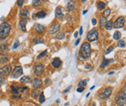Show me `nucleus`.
<instances>
[{
    "instance_id": "f257e3e1",
    "label": "nucleus",
    "mask_w": 126,
    "mask_h": 106,
    "mask_svg": "<svg viewBox=\"0 0 126 106\" xmlns=\"http://www.w3.org/2000/svg\"><path fill=\"white\" fill-rule=\"evenodd\" d=\"M90 53H91V46H90V44L89 43H84L80 48V57H82L85 60L86 58L90 56Z\"/></svg>"
},
{
    "instance_id": "f03ea898",
    "label": "nucleus",
    "mask_w": 126,
    "mask_h": 106,
    "mask_svg": "<svg viewBox=\"0 0 126 106\" xmlns=\"http://www.w3.org/2000/svg\"><path fill=\"white\" fill-rule=\"evenodd\" d=\"M10 26L8 23L4 22L0 25V39H5L9 36L10 32Z\"/></svg>"
},
{
    "instance_id": "7ed1b4c3",
    "label": "nucleus",
    "mask_w": 126,
    "mask_h": 106,
    "mask_svg": "<svg viewBox=\"0 0 126 106\" xmlns=\"http://www.w3.org/2000/svg\"><path fill=\"white\" fill-rule=\"evenodd\" d=\"M27 89V87H15V86H11L12 94L14 98H20L21 94Z\"/></svg>"
},
{
    "instance_id": "20e7f679",
    "label": "nucleus",
    "mask_w": 126,
    "mask_h": 106,
    "mask_svg": "<svg viewBox=\"0 0 126 106\" xmlns=\"http://www.w3.org/2000/svg\"><path fill=\"white\" fill-rule=\"evenodd\" d=\"M86 38H87V40L89 41H90V42H93V41L97 40V39H98V33H97V31L95 29L91 30L88 33Z\"/></svg>"
},
{
    "instance_id": "39448f33",
    "label": "nucleus",
    "mask_w": 126,
    "mask_h": 106,
    "mask_svg": "<svg viewBox=\"0 0 126 106\" xmlns=\"http://www.w3.org/2000/svg\"><path fill=\"white\" fill-rule=\"evenodd\" d=\"M12 71V68L10 65H6L0 68V77H6L8 76Z\"/></svg>"
},
{
    "instance_id": "423d86ee",
    "label": "nucleus",
    "mask_w": 126,
    "mask_h": 106,
    "mask_svg": "<svg viewBox=\"0 0 126 106\" xmlns=\"http://www.w3.org/2000/svg\"><path fill=\"white\" fill-rule=\"evenodd\" d=\"M45 71V67L42 64H38L36 65L34 68V73L36 74L37 77L41 76L43 74H44Z\"/></svg>"
},
{
    "instance_id": "0eeeda50",
    "label": "nucleus",
    "mask_w": 126,
    "mask_h": 106,
    "mask_svg": "<svg viewBox=\"0 0 126 106\" xmlns=\"http://www.w3.org/2000/svg\"><path fill=\"white\" fill-rule=\"evenodd\" d=\"M125 21V16H120V17H118V18L116 19V21L113 24V26L115 27V28H117V29L121 28V27L124 26Z\"/></svg>"
},
{
    "instance_id": "6e6552de",
    "label": "nucleus",
    "mask_w": 126,
    "mask_h": 106,
    "mask_svg": "<svg viewBox=\"0 0 126 106\" xmlns=\"http://www.w3.org/2000/svg\"><path fill=\"white\" fill-rule=\"evenodd\" d=\"M112 93V88H106L104 92H102L101 94H100V98L102 99H106V98H108L111 96Z\"/></svg>"
},
{
    "instance_id": "1a4fd4ad",
    "label": "nucleus",
    "mask_w": 126,
    "mask_h": 106,
    "mask_svg": "<svg viewBox=\"0 0 126 106\" xmlns=\"http://www.w3.org/2000/svg\"><path fill=\"white\" fill-rule=\"evenodd\" d=\"M125 101H126V93H125V88H124L123 94L119 97V98L117 99V104L118 106H124L125 105Z\"/></svg>"
},
{
    "instance_id": "9d476101",
    "label": "nucleus",
    "mask_w": 126,
    "mask_h": 106,
    "mask_svg": "<svg viewBox=\"0 0 126 106\" xmlns=\"http://www.w3.org/2000/svg\"><path fill=\"white\" fill-rule=\"evenodd\" d=\"M23 68H21L20 66L19 67H16L14 68L13 71V78H18L19 77H20L23 74Z\"/></svg>"
},
{
    "instance_id": "9b49d317",
    "label": "nucleus",
    "mask_w": 126,
    "mask_h": 106,
    "mask_svg": "<svg viewBox=\"0 0 126 106\" xmlns=\"http://www.w3.org/2000/svg\"><path fill=\"white\" fill-rule=\"evenodd\" d=\"M59 29H60V25L59 24H58V23H56V24H54L50 27L49 33L51 35L55 34L58 32V31H59Z\"/></svg>"
},
{
    "instance_id": "f8f14e48",
    "label": "nucleus",
    "mask_w": 126,
    "mask_h": 106,
    "mask_svg": "<svg viewBox=\"0 0 126 106\" xmlns=\"http://www.w3.org/2000/svg\"><path fill=\"white\" fill-rule=\"evenodd\" d=\"M31 84H32L33 88H34L35 89H37L42 85V81L41 80L38 79V78H34V79L31 81Z\"/></svg>"
},
{
    "instance_id": "ddd939ff",
    "label": "nucleus",
    "mask_w": 126,
    "mask_h": 106,
    "mask_svg": "<svg viewBox=\"0 0 126 106\" xmlns=\"http://www.w3.org/2000/svg\"><path fill=\"white\" fill-rule=\"evenodd\" d=\"M34 29L35 30L36 32H37L39 33H41L45 30V26L41 25V24H39V23H35L34 26Z\"/></svg>"
},
{
    "instance_id": "4468645a",
    "label": "nucleus",
    "mask_w": 126,
    "mask_h": 106,
    "mask_svg": "<svg viewBox=\"0 0 126 106\" xmlns=\"http://www.w3.org/2000/svg\"><path fill=\"white\" fill-rule=\"evenodd\" d=\"M55 17L57 18V19H58V20H62L63 17H64V15H63L62 12V8L60 6L57 7L55 9Z\"/></svg>"
},
{
    "instance_id": "2eb2a0df",
    "label": "nucleus",
    "mask_w": 126,
    "mask_h": 106,
    "mask_svg": "<svg viewBox=\"0 0 126 106\" xmlns=\"http://www.w3.org/2000/svg\"><path fill=\"white\" fill-rule=\"evenodd\" d=\"M52 66L54 67V68H59V67L62 65V61L60 60V58L55 57V58H54V60L52 61Z\"/></svg>"
},
{
    "instance_id": "dca6fc26",
    "label": "nucleus",
    "mask_w": 126,
    "mask_h": 106,
    "mask_svg": "<svg viewBox=\"0 0 126 106\" xmlns=\"http://www.w3.org/2000/svg\"><path fill=\"white\" fill-rule=\"evenodd\" d=\"M75 6H76V3H75V2L72 1V0H70L66 6V9L68 11H72L74 9Z\"/></svg>"
},
{
    "instance_id": "f3484780",
    "label": "nucleus",
    "mask_w": 126,
    "mask_h": 106,
    "mask_svg": "<svg viewBox=\"0 0 126 106\" xmlns=\"http://www.w3.org/2000/svg\"><path fill=\"white\" fill-rule=\"evenodd\" d=\"M9 61V56L5 53H0V64H4Z\"/></svg>"
},
{
    "instance_id": "a211bd4d",
    "label": "nucleus",
    "mask_w": 126,
    "mask_h": 106,
    "mask_svg": "<svg viewBox=\"0 0 126 106\" xmlns=\"http://www.w3.org/2000/svg\"><path fill=\"white\" fill-rule=\"evenodd\" d=\"M0 51L2 52L3 53L9 51V46H8V45L6 44H2L0 45Z\"/></svg>"
},
{
    "instance_id": "6ab92c4d",
    "label": "nucleus",
    "mask_w": 126,
    "mask_h": 106,
    "mask_svg": "<svg viewBox=\"0 0 126 106\" xmlns=\"http://www.w3.org/2000/svg\"><path fill=\"white\" fill-rule=\"evenodd\" d=\"M29 15V11L26 9H23L20 11V16L22 18H28Z\"/></svg>"
},
{
    "instance_id": "aec40b11",
    "label": "nucleus",
    "mask_w": 126,
    "mask_h": 106,
    "mask_svg": "<svg viewBox=\"0 0 126 106\" xmlns=\"http://www.w3.org/2000/svg\"><path fill=\"white\" fill-rule=\"evenodd\" d=\"M46 16V13L45 11H41V12H38L37 13H36V14H34V17H37V18H45Z\"/></svg>"
},
{
    "instance_id": "412c9836",
    "label": "nucleus",
    "mask_w": 126,
    "mask_h": 106,
    "mask_svg": "<svg viewBox=\"0 0 126 106\" xmlns=\"http://www.w3.org/2000/svg\"><path fill=\"white\" fill-rule=\"evenodd\" d=\"M20 82L23 84H28L30 82V77L28 76H23L20 79Z\"/></svg>"
},
{
    "instance_id": "4be33fe9",
    "label": "nucleus",
    "mask_w": 126,
    "mask_h": 106,
    "mask_svg": "<svg viewBox=\"0 0 126 106\" xmlns=\"http://www.w3.org/2000/svg\"><path fill=\"white\" fill-rule=\"evenodd\" d=\"M111 61H113V60H107V59L104 58L103 61H102V64L100 65V68H104L106 66L109 64V63Z\"/></svg>"
},
{
    "instance_id": "5701e85b",
    "label": "nucleus",
    "mask_w": 126,
    "mask_h": 106,
    "mask_svg": "<svg viewBox=\"0 0 126 106\" xmlns=\"http://www.w3.org/2000/svg\"><path fill=\"white\" fill-rule=\"evenodd\" d=\"M26 24H27V20H25V19H23V20H21L20 22H19V26H20L22 30L24 31V32H26L27 31Z\"/></svg>"
},
{
    "instance_id": "b1692460",
    "label": "nucleus",
    "mask_w": 126,
    "mask_h": 106,
    "mask_svg": "<svg viewBox=\"0 0 126 106\" xmlns=\"http://www.w3.org/2000/svg\"><path fill=\"white\" fill-rule=\"evenodd\" d=\"M44 43V40L41 37H36L33 40V44H42Z\"/></svg>"
},
{
    "instance_id": "393cba45",
    "label": "nucleus",
    "mask_w": 126,
    "mask_h": 106,
    "mask_svg": "<svg viewBox=\"0 0 126 106\" xmlns=\"http://www.w3.org/2000/svg\"><path fill=\"white\" fill-rule=\"evenodd\" d=\"M105 28L106 30H111L112 28H113V22L111 20H110V21H108L107 23H106V24H105Z\"/></svg>"
},
{
    "instance_id": "a878e982",
    "label": "nucleus",
    "mask_w": 126,
    "mask_h": 106,
    "mask_svg": "<svg viewBox=\"0 0 126 106\" xmlns=\"http://www.w3.org/2000/svg\"><path fill=\"white\" fill-rule=\"evenodd\" d=\"M106 23H107V19H106V17L102 16V17L100 18V23L101 28H103V27L105 26Z\"/></svg>"
},
{
    "instance_id": "bb28decb",
    "label": "nucleus",
    "mask_w": 126,
    "mask_h": 106,
    "mask_svg": "<svg viewBox=\"0 0 126 106\" xmlns=\"http://www.w3.org/2000/svg\"><path fill=\"white\" fill-rule=\"evenodd\" d=\"M97 7L99 10H103L105 8V3L103 2H99L97 3Z\"/></svg>"
},
{
    "instance_id": "cd10ccee",
    "label": "nucleus",
    "mask_w": 126,
    "mask_h": 106,
    "mask_svg": "<svg viewBox=\"0 0 126 106\" xmlns=\"http://www.w3.org/2000/svg\"><path fill=\"white\" fill-rule=\"evenodd\" d=\"M38 95H39V91L37 89H34L31 91V96H32L34 98H36L38 96Z\"/></svg>"
},
{
    "instance_id": "c85d7f7f",
    "label": "nucleus",
    "mask_w": 126,
    "mask_h": 106,
    "mask_svg": "<svg viewBox=\"0 0 126 106\" xmlns=\"http://www.w3.org/2000/svg\"><path fill=\"white\" fill-rule=\"evenodd\" d=\"M121 33L119 32V31H116V32L115 33V34H114V39L116 40H119V39L121 38Z\"/></svg>"
},
{
    "instance_id": "c756f323",
    "label": "nucleus",
    "mask_w": 126,
    "mask_h": 106,
    "mask_svg": "<svg viewBox=\"0 0 126 106\" xmlns=\"http://www.w3.org/2000/svg\"><path fill=\"white\" fill-rule=\"evenodd\" d=\"M39 101H40V103H44L45 101V95H44V92H41V95H40V98H39Z\"/></svg>"
},
{
    "instance_id": "7c9ffc66",
    "label": "nucleus",
    "mask_w": 126,
    "mask_h": 106,
    "mask_svg": "<svg viewBox=\"0 0 126 106\" xmlns=\"http://www.w3.org/2000/svg\"><path fill=\"white\" fill-rule=\"evenodd\" d=\"M56 38L58 39V40H62V39L65 38V33H63V32L58 33L56 35Z\"/></svg>"
},
{
    "instance_id": "2f4dec72",
    "label": "nucleus",
    "mask_w": 126,
    "mask_h": 106,
    "mask_svg": "<svg viewBox=\"0 0 126 106\" xmlns=\"http://www.w3.org/2000/svg\"><path fill=\"white\" fill-rule=\"evenodd\" d=\"M86 85V80H83V81H81L80 83L78 84V87L79 88H83Z\"/></svg>"
},
{
    "instance_id": "473e14b6",
    "label": "nucleus",
    "mask_w": 126,
    "mask_h": 106,
    "mask_svg": "<svg viewBox=\"0 0 126 106\" xmlns=\"http://www.w3.org/2000/svg\"><path fill=\"white\" fill-rule=\"evenodd\" d=\"M117 46H120V47H125V42L122 40H121L117 43Z\"/></svg>"
},
{
    "instance_id": "72a5a7b5",
    "label": "nucleus",
    "mask_w": 126,
    "mask_h": 106,
    "mask_svg": "<svg viewBox=\"0 0 126 106\" xmlns=\"http://www.w3.org/2000/svg\"><path fill=\"white\" fill-rule=\"evenodd\" d=\"M110 13H111V9H107L104 11V17H107L108 15H110Z\"/></svg>"
},
{
    "instance_id": "f704fd0d",
    "label": "nucleus",
    "mask_w": 126,
    "mask_h": 106,
    "mask_svg": "<svg viewBox=\"0 0 126 106\" xmlns=\"http://www.w3.org/2000/svg\"><path fill=\"white\" fill-rule=\"evenodd\" d=\"M47 52H48V50H45L44 52H42L41 53H40L38 55V57H37V58L38 59H40V58H41V57H43L44 56H45V55L47 54Z\"/></svg>"
},
{
    "instance_id": "c9c22d12",
    "label": "nucleus",
    "mask_w": 126,
    "mask_h": 106,
    "mask_svg": "<svg viewBox=\"0 0 126 106\" xmlns=\"http://www.w3.org/2000/svg\"><path fill=\"white\" fill-rule=\"evenodd\" d=\"M40 3H41V0H33V1H32V4H33L34 6H38Z\"/></svg>"
},
{
    "instance_id": "e433bc0d",
    "label": "nucleus",
    "mask_w": 126,
    "mask_h": 106,
    "mask_svg": "<svg viewBox=\"0 0 126 106\" xmlns=\"http://www.w3.org/2000/svg\"><path fill=\"white\" fill-rule=\"evenodd\" d=\"M113 50H114V47H113V46H110V47H108V48L107 51L105 52V54H108L109 53H111Z\"/></svg>"
},
{
    "instance_id": "4c0bfd02",
    "label": "nucleus",
    "mask_w": 126,
    "mask_h": 106,
    "mask_svg": "<svg viewBox=\"0 0 126 106\" xmlns=\"http://www.w3.org/2000/svg\"><path fill=\"white\" fill-rule=\"evenodd\" d=\"M19 41H18V40H17V41H16L15 44H14L13 46V49H16V48H17L18 46H19Z\"/></svg>"
},
{
    "instance_id": "58836bf2",
    "label": "nucleus",
    "mask_w": 126,
    "mask_h": 106,
    "mask_svg": "<svg viewBox=\"0 0 126 106\" xmlns=\"http://www.w3.org/2000/svg\"><path fill=\"white\" fill-rule=\"evenodd\" d=\"M4 83H5V79L2 77H0V86H2Z\"/></svg>"
},
{
    "instance_id": "ea45409f",
    "label": "nucleus",
    "mask_w": 126,
    "mask_h": 106,
    "mask_svg": "<svg viewBox=\"0 0 126 106\" xmlns=\"http://www.w3.org/2000/svg\"><path fill=\"white\" fill-rule=\"evenodd\" d=\"M23 4V0H17V5L19 6H22Z\"/></svg>"
},
{
    "instance_id": "a19ab883",
    "label": "nucleus",
    "mask_w": 126,
    "mask_h": 106,
    "mask_svg": "<svg viewBox=\"0 0 126 106\" xmlns=\"http://www.w3.org/2000/svg\"><path fill=\"white\" fill-rule=\"evenodd\" d=\"M76 91L77 92H82L84 91V88H78Z\"/></svg>"
},
{
    "instance_id": "79ce46f5",
    "label": "nucleus",
    "mask_w": 126,
    "mask_h": 106,
    "mask_svg": "<svg viewBox=\"0 0 126 106\" xmlns=\"http://www.w3.org/2000/svg\"><path fill=\"white\" fill-rule=\"evenodd\" d=\"M92 24L93 26H95L97 24V20H96L95 19H92Z\"/></svg>"
},
{
    "instance_id": "37998d69",
    "label": "nucleus",
    "mask_w": 126,
    "mask_h": 106,
    "mask_svg": "<svg viewBox=\"0 0 126 106\" xmlns=\"http://www.w3.org/2000/svg\"><path fill=\"white\" fill-rule=\"evenodd\" d=\"M80 39H78V40L76 41V43H75V45L77 46V45L79 44V43H80Z\"/></svg>"
},
{
    "instance_id": "c03bdc74",
    "label": "nucleus",
    "mask_w": 126,
    "mask_h": 106,
    "mask_svg": "<svg viewBox=\"0 0 126 106\" xmlns=\"http://www.w3.org/2000/svg\"><path fill=\"white\" fill-rule=\"evenodd\" d=\"M82 27L81 26L80 28V35H82Z\"/></svg>"
},
{
    "instance_id": "a18cd8bd",
    "label": "nucleus",
    "mask_w": 126,
    "mask_h": 106,
    "mask_svg": "<svg viewBox=\"0 0 126 106\" xmlns=\"http://www.w3.org/2000/svg\"><path fill=\"white\" fill-rule=\"evenodd\" d=\"M77 36H78V32H76V33H75V34H74V37L76 38Z\"/></svg>"
},
{
    "instance_id": "49530a36",
    "label": "nucleus",
    "mask_w": 126,
    "mask_h": 106,
    "mask_svg": "<svg viewBox=\"0 0 126 106\" xmlns=\"http://www.w3.org/2000/svg\"><path fill=\"white\" fill-rule=\"evenodd\" d=\"M69 89H70V87L68 88V89H67V90H65V91H63V92H64V93H65V92H68L69 91Z\"/></svg>"
},
{
    "instance_id": "de8ad7c7",
    "label": "nucleus",
    "mask_w": 126,
    "mask_h": 106,
    "mask_svg": "<svg viewBox=\"0 0 126 106\" xmlns=\"http://www.w3.org/2000/svg\"><path fill=\"white\" fill-rule=\"evenodd\" d=\"M49 81H50V80H49V79H46V81H45V83H46V84H48V83H50Z\"/></svg>"
},
{
    "instance_id": "09e8293b",
    "label": "nucleus",
    "mask_w": 126,
    "mask_h": 106,
    "mask_svg": "<svg viewBox=\"0 0 126 106\" xmlns=\"http://www.w3.org/2000/svg\"><path fill=\"white\" fill-rule=\"evenodd\" d=\"M91 68V67H90V66H89V65L86 66V69H89V68Z\"/></svg>"
},
{
    "instance_id": "8fccbe9b",
    "label": "nucleus",
    "mask_w": 126,
    "mask_h": 106,
    "mask_svg": "<svg viewBox=\"0 0 126 106\" xmlns=\"http://www.w3.org/2000/svg\"><path fill=\"white\" fill-rule=\"evenodd\" d=\"M86 13H87V10H85V11H83V14H86Z\"/></svg>"
},
{
    "instance_id": "3c124183",
    "label": "nucleus",
    "mask_w": 126,
    "mask_h": 106,
    "mask_svg": "<svg viewBox=\"0 0 126 106\" xmlns=\"http://www.w3.org/2000/svg\"><path fill=\"white\" fill-rule=\"evenodd\" d=\"M94 88H95V87H94V86H93V87H92L91 88H90V90H93V89Z\"/></svg>"
},
{
    "instance_id": "603ef678",
    "label": "nucleus",
    "mask_w": 126,
    "mask_h": 106,
    "mask_svg": "<svg viewBox=\"0 0 126 106\" xmlns=\"http://www.w3.org/2000/svg\"><path fill=\"white\" fill-rule=\"evenodd\" d=\"M41 1H43V2H47L48 0H41Z\"/></svg>"
},
{
    "instance_id": "864d4df0",
    "label": "nucleus",
    "mask_w": 126,
    "mask_h": 106,
    "mask_svg": "<svg viewBox=\"0 0 126 106\" xmlns=\"http://www.w3.org/2000/svg\"><path fill=\"white\" fill-rule=\"evenodd\" d=\"M82 2H86V0H82Z\"/></svg>"
},
{
    "instance_id": "5fc2aeb1",
    "label": "nucleus",
    "mask_w": 126,
    "mask_h": 106,
    "mask_svg": "<svg viewBox=\"0 0 126 106\" xmlns=\"http://www.w3.org/2000/svg\"><path fill=\"white\" fill-rule=\"evenodd\" d=\"M93 106H95V104H93Z\"/></svg>"
},
{
    "instance_id": "6e6d98bb",
    "label": "nucleus",
    "mask_w": 126,
    "mask_h": 106,
    "mask_svg": "<svg viewBox=\"0 0 126 106\" xmlns=\"http://www.w3.org/2000/svg\"><path fill=\"white\" fill-rule=\"evenodd\" d=\"M1 93H2V92H1V91H0V95H1Z\"/></svg>"
}]
</instances>
